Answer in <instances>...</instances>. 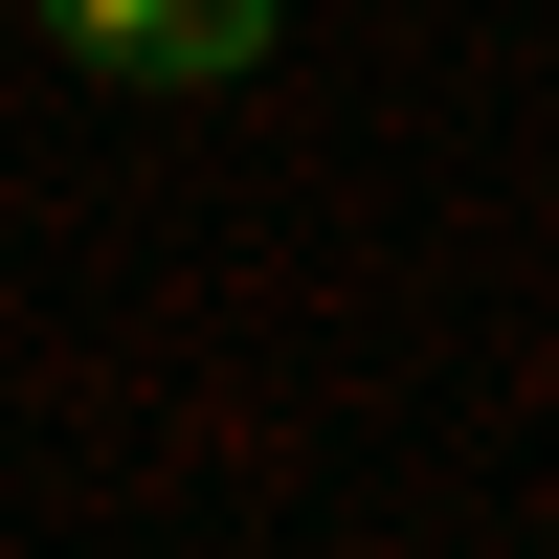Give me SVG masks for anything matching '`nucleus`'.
Masks as SVG:
<instances>
[{
	"mask_svg": "<svg viewBox=\"0 0 559 559\" xmlns=\"http://www.w3.org/2000/svg\"><path fill=\"white\" fill-rule=\"evenodd\" d=\"M45 45L112 68V90H247L292 45V0H45Z\"/></svg>",
	"mask_w": 559,
	"mask_h": 559,
	"instance_id": "nucleus-1",
	"label": "nucleus"
}]
</instances>
